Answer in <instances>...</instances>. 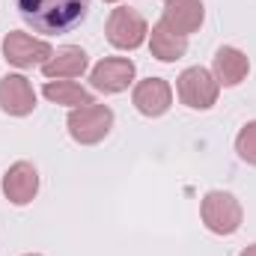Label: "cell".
Instances as JSON below:
<instances>
[{
	"label": "cell",
	"mask_w": 256,
	"mask_h": 256,
	"mask_svg": "<svg viewBox=\"0 0 256 256\" xmlns=\"http://www.w3.org/2000/svg\"><path fill=\"white\" fill-rule=\"evenodd\" d=\"M15 9L36 33L60 36L86 21L90 0H15Z\"/></svg>",
	"instance_id": "1"
},
{
	"label": "cell",
	"mask_w": 256,
	"mask_h": 256,
	"mask_svg": "<svg viewBox=\"0 0 256 256\" xmlns=\"http://www.w3.org/2000/svg\"><path fill=\"white\" fill-rule=\"evenodd\" d=\"M200 218L214 236H236L244 220V208L238 196L230 191H208L200 202Z\"/></svg>",
	"instance_id": "2"
},
{
	"label": "cell",
	"mask_w": 256,
	"mask_h": 256,
	"mask_svg": "<svg viewBox=\"0 0 256 256\" xmlns=\"http://www.w3.org/2000/svg\"><path fill=\"white\" fill-rule=\"evenodd\" d=\"M66 128H68V137L80 146H96L102 143L110 128H114V110L108 104H86V108H72L68 116H66Z\"/></svg>",
	"instance_id": "3"
},
{
	"label": "cell",
	"mask_w": 256,
	"mask_h": 256,
	"mask_svg": "<svg viewBox=\"0 0 256 256\" xmlns=\"http://www.w3.org/2000/svg\"><path fill=\"white\" fill-rule=\"evenodd\" d=\"M176 92H179V102L191 110H208L218 104V96H220V84L218 78L202 68V66H191L185 68L179 78H176Z\"/></svg>",
	"instance_id": "4"
},
{
	"label": "cell",
	"mask_w": 256,
	"mask_h": 256,
	"mask_svg": "<svg viewBox=\"0 0 256 256\" xmlns=\"http://www.w3.org/2000/svg\"><path fill=\"white\" fill-rule=\"evenodd\" d=\"M104 33H108V42L120 51H137L146 39H149V24L146 18L131 9V6H116L110 9L108 15V24H104Z\"/></svg>",
	"instance_id": "5"
},
{
	"label": "cell",
	"mask_w": 256,
	"mask_h": 256,
	"mask_svg": "<svg viewBox=\"0 0 256 256\" xmlns=\"http://www.w3.org/2000/svg\"><path fill=\"white\" fill-rule=\"evenodd\" d=\"M0 48H3V60L9 66H15V68H33V66L42 68L54 54V48L45 39H36V36H30L24 30H9L3 36Z\"/></svg>",
	"instance_id": "6"
},
{
	"label": "cell",
	"mask_w": 256,
	"mask_h": 256,
	"mask_svg": "<svg viewBox=\"0 0 256 256\" xmlns=\"http://www.w3.org/2000/svg\"><path fill=\"white\" fill-rule=\"evenodd\" d=\"M134 74H137V66L128 57H104L92 66L90 72V84L96 92H104V96H120L126 92L128 86L134 84Z\"/></svg>",
	"instance_id": "7"
},
{
	"label": "cell",
	"mask_w": 256,
	"mask_h": 256,
	"mask_svg": "<svg viewBox=\"0 0 256 256\" xmlns=\"http://www.w3.org/2000/svg\"><path fill=\"white\" fill-rule=\"evenodd\" d=\"M131 102H134L137 114H143L149 120H158V116H164L173 108V86L164 78L137 80L134 84V92H131Z\"/></svg>",
	"instance_id": "8"
},
{
	"label": "cell",
	"mask_w": 256,
	"mask_h": 256,
	"mask_svg": "<svg viewBox=\"0 0 256 256\" xmlns=\"http://www.w3.org/2000/svg\"><path fill=\"white\" fill-rule=\"evenodd\" d=\"M3 196L12 202V206H27L36 200L39 194V170L30 164V161H15L6 173H3Z\"/></svg>",
	"instance_id": "9"
},
{
	"label": "cell",
	"mask_w": 256,
	"mask_h": 256,
	"mask_svg": "<svg viewBox=\"0 0 256 256\" xmlns=\"http://www.w3.org/2000/svg\"><path fill=\"white\" fill-rule=\"evenodd\" d=\"M0 110L6 116H30L36 110V90L24 74L0 78Z\"/></svg>",
	"instance_id": "10"
},
{
	"label": "cell",
	"mask_w": 256,
	"mask_h": 256,
	"mask_svg": "<svg viewBox=\"0 0 256 256\" xmlns=\"http://www.w3.org/2000/svg\"><path fill=\"white\" fill-rule=\"evenodd\" d=\"M161 21L179 33V36H191L202 27L206 21V6L202 0H164V15Z\"/></svg>",
	"instance_id": "11"
},
{
	"label": "cell",
	"mask_w": 256,
	"mask_h": 256,
	"mask_svg": "<svg viewBox=\"0 0 256 256\" xmlns=\"http://www.w3.org/2000/svg\"><path fill=\"white\" fill-rule=\"evenodd\" d=\"M250 72V60L242 48L236 45H220L212 60V74L218 78L220 86H238Z\"/></svg>",
	"instance_id": "12"
},
{
	"label": "cell",
	"mask_w": 256,
	"mask_h": 256,
	"mask_svg": "<svg viewBox=\"0 0 256 256\" xmlns=\"http://www.w3.org/2000/svg\"><path fill=\"white\" fill-rule=\"evenodd\" d=\"M90 68V57L80 45H63L51 54V60L42 66V74L48 80H72V78H80L84 72Z\"/></svg>",
	"instance_id": "13"
},
{
	"label": "cell",
	"mask_w": 256,
	"mask_h": 256,
	"mask_svg": "<svg viewBox=\"0 0 256 256\" xmlns=\"http://www.w3.org/2000/svg\"><path fill=\"white\" fill-rule=\"evenodd\" d=\"M149 51L161 63H176V60H182L188 54V36H179L164 21H158L149 30Z\"/></svg>",
	"instance_id": "14"
},
{
	"label": "cell",
	"mask_w": 256,
	"mask_h": 256,
	"mask_svg": "<svg viewBox=\"0 0 256 256\" xmlns=\"http://www.w3.org/2000/svg\"><path fill=\"white\" fill-rule=\"evenodd\" d=\"M42 96L51 102V104H63V108H86L92 104V92L74 80H48L42 86Z\"/></svg>",
	"instance_id": "15"
},
{
	"label": "cell",
	"mask_w": 256,
	"mask_h": 256,
	"mask_svg": "<svg viewBox=\"0 0 256 256\" xmlns=\"http://www.w3.org/2000/svg\"><path fill=\"white\" fill-rule=\"evenodd\" d=\"M236 152H238V158L244 164L256 167V120L242 126V131L236 134Z\"/></svg>",
	"instance_id": "16"
},
{
	"label": "cell",
	"mask_w": 256,
	"mask_h": 256,
	"mask_svg": "<svg viewBox=\"0 0 256 256\" xmlns=\"http://www.w3.org/2000/svg\"><path fill=\"white\" fill-rule=\"evenodd\" d=\"M238 256H256V242H254V244H248V248H244Z\"/></svg>",
	"instance_id": "17"
},
{
	"label": "cell",
	"mask_w": 256,
	"mask_h": 256,
	"mask_svg": "<svg viewBox=\"0 0 256 256\" xmlns=\"http://www.w3.org/2000/svg\"><path fill=\"white\" fill-rule=\"evenodd\" d=\"M104 3H120V0H104Z\"/></svg>",
	"instance_id": "18"
},
{
	"label": "cell",
	"mask_w": 256,
	"mask_h": 256,
	"mask_svg": "<svg viewBox=\"0 0 256 256\" xmlns=\"http://www.w3.org/2000/svg\"><path fill=\"white\" fill-rule=\"evenodd\" d=\"M24 256H42V254H24Z\"/></svg>",
	"instance_id": "19"
}]
</instances>
